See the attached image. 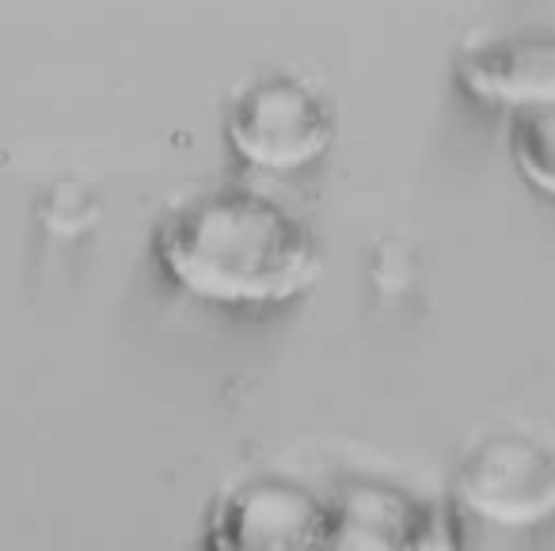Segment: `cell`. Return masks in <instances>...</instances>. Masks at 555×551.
<instances>
[{
	"label": "cell",
	"instance_id": "6da1fadb",
	"mask_svg": "<svg viewBox=\"0 0 555 551\" xmlns=\"http://www.w3.org/2000/svg\"><path fill=\"white\" fill-rule=\"evenodd\" d=\"M160 259L191 293L224 305L286 300L317 267L305 225L251 191L183 202L160 229Z\"/></svg>",
	"mask_w": 555,
	"mask_h": 551
},
{
	"label": "cell",
	"instance_id": "7a4b0ae2",
	"mask_svg": "<svg viewBox=\"0 0 555 551\" xmlns=\"http://www.w3.org/2000/svg\"><path fill=\"white\" fill-rule=\"evenodd\" d=\"M202 540L214 551H370L339 475L255 467L217 495Z\"/></svg>",
	"mask_w": 555,
	"mask_h": 551
},
{
	"label": "cell",
	"instance_id": "3957f363",
	"mask_svg": "<svg viewBox=\"0 0 555 551\" xmlns=\"http://www.w3.org/2000/svg\"><path fill=\"white\" fill-rule=\"evenodd\" d=\"M456 498L494 525H540L555 513V441L521 426L479 434L456 464Z\"/></svg>",
	"mask_w": 555,
	"mask_h": 551
},
{
	"label": "cell",
	"instance_id": "277c9868",
	"mask_svg": "<svg viewBox=\"0 0 555 551\" xmlns=\"http://www.w3.org/2000/svg\"><path fill=\"white\" fill-rule=\"evenodd\" d=\"M370 551H461V528L441 498L385 472H339Z\"/></svg>",
	"mask_w": 555,
	"mask_h": 551
},
{
	"label": "cell",
	"instance_id": "5b68a950",
	"mask_svg": "<svg viewBox=\"0 0 555 551\" xmlns=\"http://www.w3.org/2000/svg\"><path fill=\"white\" fill-rule=\"evenodd\" d=\"M198 551H214V548H209V543H206V540H202V548H198Z\"/></svg>",
	"mask_w": 555,
	"mask_h": 551
}]
</instances>
